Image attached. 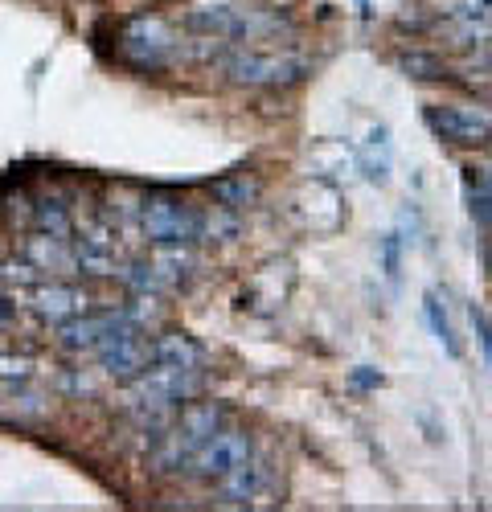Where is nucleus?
<instances>
[{
    "label": "nucleus",
    "instance_id": "obj_1",
    "mask_svg": "<svg viewBox=\"0 0 492 512\" xmlns=\"http://www.w3.org/2000/svg\"><path fill=\"white\" fill-rule=\"evenodd\" d=\"M185 25L214 41H267L279 29H292L279 9H263L251 0H193L185 9Z\"/></svg>",
    "mask_w": 492,
    "mask_h": 512
},
{
    "label": "nucleus",
    "instance_id": "obj_2",
    "mask_svg": "<svg viewBox=\"0 0 492 512\" xmlns=\"http://www.w3.org/2000/svg\"><path fill=\"white\" fill-rule=\"evenodd\" d=\"M222 70L238 87H296L308 78V58L292 54V50H275V46H234L222 58Z\"/></svg>",
    "mask_w": 492,
    "mask_h": 512
},
{
    "label": "nucleus",
    "instance_id": "obj_3",
    "mask_svg": "<svg viewBox=\"0 0 492 512\" xmlns=\"http://www.w3.org/2000/svg\"><path fill=\"white\" fill-rule=\"evenodd\" d=\"M140 230L152 246H193L205 234V218L169 193H148L140 201Z\"/></svg>",
    "mask_w": 492,
    "mask_h": 512
},
{
    "label": "nucleus",
    "instance_id": "obj_4",
    "mask_svg": "<svg viewBox=\"0 0 492 512\" xmlns=\"http://www.w3.org/2000/svg\"><path fill=\"white\" fill-rule=\"evenodd\" d=\"M222 406H214V402H201V406H189L185 414H181V422L173 426L169 435L160 439V447H156V455H152V467L156 472H185V463L193 459V451L210 439L214 431H222Z\"/></svg>",
    "mask_w": 492,
    "mask_h": 512
},
{
    "label": "nucleus",
    "instance_id": "obj_5",
    "mask_svg": "<svg viewBox=\"0 0 492 512\" xmlns=\"http://www.w3.org/2000/svg\"><path fill=\"white\" fill-rule=\"evenodd\" d=\"M123 54H128L136 66L144 70H160V66H169L177 54H181V37L169 29V21L164 17H132V21H123Z\"/></svg>",
    "mask_w": 492,
    "mask_h": 512
},
{
    "label": "nucleus",
    "instance_id": "obj_6",
    "mask_svg": "<svg viewBox=\"0 0 492 512\" xmlns=\"http://www.w3.org/2000/svg\"><path fill=\"white\" fill-rule=\"evenodd\" d=\"M251 455H255V443H251V435H246V431H214L210 439L193 451V459L185 463V472L205 480V484H218L230 472H238V467Z\"/></svg>",
    "mask_w": 492,
    "mask_h": 512
},
{
    "label": "nucleus",
    "instance_id": "obj_7",
    "mask_svg": "<svg viewBox=\"0 0 492 512\" xmlns=\"http://www.w3.org/2000/svg\"><path fill=\"white\" fill-rule=\"evenodd\" d=\"M427 127L447 144H488L492 140V107L488 103H439L427 111Z\"/></svg>",
    "mask_w": 492,
    "mask_h": 512
},
{
    "label": "nucleus",
    "instance_id": "obj_8",
    "mask_svg": "<svg viewBox=\"0 0 492 512\" xmlns=\"http://www.w3.org/2000/svg\"><path fill=\"white\" fill-rule=\"evenodd\" d=\"M132 328L136 324H132V316L123 312V308H111V312H99V316L82 312V316H74V320L62 324V345L70 353H99L103 345H111L115 336L132 332Z\"/></svg>",
    "mask_w": 492,
    "mask_h": 512
},
{
    "label": "nucleus",
    "instance_id": "obj_9",
    "mask_svg": "<svg viewBox=\"0 0 492 512\" xmlns=\"http://www.w3.org/2000/svg\"><path fill=\"white\" fill-rule=\"evenodd\" d=\"M95 357H99V365H103L107 377L132 381V377H140L152 365V340L144 336V328H132V332L115 336L111 345H103Z\"/></svg>",
    "mask_w": 492,
    "mask_h": 512
},
{
    "label": "nucleus",
    "instance_id": "obj_10",
    "mask_svg": "<svg viewBox=\"0 0 492 512\" xmlns=\"http://www.w3.org/2000/svg\"><path fill=\"white\" fill-rule=\"evenodd\" d=\"M29 312L46 324H66L82 312H91V295L70 283H41L29 291Z\"/></svg>",
    "mask_w": 492,
    "mask_h": 512
},
{
    "label": "nucleus",
    "instance_id": "obj_11",
    "mask_svg": "<svg viewBox=\"0 0 492 512\" xmlns=\"http://www.w3.org/2000/svg\"><path fill=\"white\" fill-rule=\"evenodd\" d=\"M271 467L263 463V459H246L238 472H230L226 480H218V492L230 500V504H255V500H263L267 492H271Z\"/></svg>",
    "mask_w": 492,
    "mask_h": 512
},
{
    "label": "nucleus",
    "instance_id": "obj_12",
    "mask_svg": "<svg viewBox=\"0 0 492 512\" xmlns=\"http://www.w3.org/2000/svg\"><path fill=\"white\" fill-rule=\"evenodd\" d=\"M152 365H173V369L201 373L205 349L197 345L193 336H185V332H164V336L152 340Z\"/></svg>",
    "mask_w": 492,
    "mask_h": 512
},
{
    "label": "nucleus",
    "instance_id": "obj_13",
    "mask_svg": "<svg viewBox=\"0 0 492 512\" xmlns=\"http://www.w3.org/2000/svg\"><path fill=\"white\" fill-rule=\"evenodd\" d=\"M25 254H29V263H33L37 271H70V267H74V246H70L66 238H54V234L29 238Z\"/></svg>",
    "mask_w": 492,
    "mask_h": 512
},
{
    "label": "nucleus",
    "instance_id": "obj_14",
    "mask_svg": "<svg viewBox=\"0 0 492 512\" xmlns=\"http://www.w3.org/2000/svg\"><path fill=\"white\" fill-rule=\"evenodd\" d=\"M423 312H427L431 332L439 336V345H443L451 357H460V336H456V328H451V320H447V312H443V304H439V295H435V291L423 295Z\"/></svg>",
    "mask_w": 492,
    "mask_h": 512
},
{
    "label": "nucleus",
    "instance_id": "obj_15",
    "mask_svg": "<svg viewBox=\"0 0 492 512\" xmlns=\"http://www.w3.org/2000/svg\"><path fill=\"white\" fill-rule=\"evenodd\" d=\"M451 21H484L492 25V0H439Z\"/></svg>",
    "mask_w": 492,
    "mask_h": 512
},
{
    "label": "nucleus",
    "instance_id": "obj_16",
    "mask_svg": "<svg viewBox=\"0 0 492 512\" xmlns=\"http://www.w3.org/2000/svg\"><path fill=\"white\" fill-rule=\"evenodd\" d=\"M33 218H37V230H41V234H54V238H66V234H70V213H66L58 201L37 205Z\"/></svg>",
    "mask_w": 492,
    "mask_h": 512
},
{
    "label": "nucleus",
    "instance_id": "obj_17",
    "mask_svg": "<svg viewBox=\"0 0 492 512\" xmlns=\"http://www.w3.org/2000/svg\"><path fill=\"white\" fill-rule=\"evenodd\" d=\"M230 209H238V205H251L255 197H259V185L255 181H246V177H234V181H226V185H218L214 189Z\"/></svg>",
    "mask_w": 492,
    "mask_h": 512
},
{
    "label": "nucleus",
    "instance_id": "obj_18",
    "mask_svg": "<svg viewBox=\"0 0 492 512\" xmlns=\"http://www.w3.org/2000/svg\"><path fill=\"white\" fill-rule=\"evenodd\" d=\"M0 365H5V369H0V377H9V381H25L29 377V361L25 357H0Z\"/></svg>",
    "mask_w": 492,
    "mask_h": 512
},
{
    "label": "nucleus",
    "instance_id": "obj_19",
    "mask_svg": "<svg viewBox=\"0 0 492 512\" xmlns=\"http://www.w3.org/2000/svg\"><path fill=\"white\" fill-rule=\"evenodd\" d=\"M472 324L480 328V340H484V353H488V365H492V324L480 316V312H472Z\"/></svg>",
    "mask_w": 492,
    "mask_h": 512
},
{
    "label": "nucleus",
    "instance_id": "obj_20",
    "mask_svg": "<svg viewBox=\"0 0 492 512\" xmlns=\"http://www.w3.org/2000/svg\"><path fill=\"white\" fill-rule=\"evenodd\" d=\"M9 316H13V304H9V300H0V324H5Z\"/></svg>",
    "mask_w": 492,
    "mask_h": 512
},
{
    "label": "nucleus",
    "instance_id": "obj_21",
    "mask_svg": "<svg viewBox=\"0 0 492 512\" xmlns=\"http://www.w3.org/2000/svg\"><path fill=\"white\" fill-rule=\"evenodd\" d=\"M357 9H361V17H374V9H369V0H357Z\"/></svg>",
    "mask_w": 492,
    "mask_h": 512
}]
</instances>
